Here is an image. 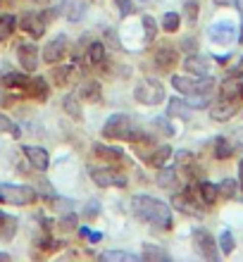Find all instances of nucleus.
I'll list each match as a JSON object with an SVG mask.
<instances>
[{"instance_id": "29", "label": "nucleus", "mask_w": 243, "mask_h": 262, "mask_svg": "<svg viewBox=\"0 0 243 262\" xmlns=\"http://www.w3.org/2000/svg\"><path fill=\"white\" fill-rule=\"evenodd\" d=\"M86 55H89V62L93 64V67H103L105 64V48H103V43L100 41L91 43L89 50H86Z\"/></svg>"}, {"instance_id": "23", "label": "nucleus", "mask_w": 243, "mask_h": 262, "mask_svg": "<svg viewBox=\"0 0 243 262\" xmlns=\"http://www.w3.org/2000/svg\"><path fill=\"white\" fill-rule=\"evenodd\" d=\"M24 91H27L29 96H34V98H48V83L43 81L41 76H38V79H31V76H29V81H27V86H24Z\"/></svg>"}, {"instance_id": "21", "label": "nucleus", "mask_w": 243, "mask_h": 262, "mask_svg": "<svg viewBox=\"0 0 243 262\" xmlns=\"http://www.w3.org/2000/svg\"><path fill=\"white\" fill-rule=\"evenodd\" d=\"M64 112L70 115L72 119H77V122H81L83 119V110H81V98H79V93H72V96L64 98V103H62Z\"/></svg>"}, {"instance_id": "51", "label": "nucleus", "mask_w": 243, "mask_h": 262, "mask_svg": "<svg viewBox=\"0 0 243 262\" xmlns=\"http://www.w3.org/2000/svg\"><path fill=\"white\" fill-rule=\"evenodd\" d=\"M0 260H10V255H7V253H0Z\"/></svg>"}, {"instance_id": "36", "label": "nucleus", "mask_w": 243, "mask_h": 262, "mask_svg": "<svg viewBox=\"0 0 243 262\" xmlns=\"http://www.w3.org/2000/svg\"><path fill=\"white\" fill-rule=\"evenodd\" d=\"M198 10H201V0H184V12H186L188 24L198 21Z\"/></svg>"}, {"instance_id": "15", "label": "nucleus", "mask_w": 243, "mask_h": 262, "mask_svg": "<svg viewBox=\"0 0 243 262\" xmlns=\"http://www.w3.org/2000/svg\"><path fill=\"white\" fill-rule=\"evenodd\" d=\"M24 155H27V160L31 162V167H36L38 172H46L50 165V158L48 152H46V148H38V145H24Z\"/></svg>"}, {"instance_id": "54", "label": "nucleus", "mask_w": 243, "mask_h": 262, "mask_svg": "<svg viewBox=\"0 0 243 262\" xmlns=\"http://www.w3.org/2000/svg\"><path fill=\"white\" fill-rule=\"evenodd\" d=\"M141 3H148V0H141Z\"/></svg>"}, {"instance_id": "27", "label": "nucleus", "mask_w": 243, "mask_h": 262, "mask_svg": "<svg viewBox=\"0 0 243 262\" xmlns=\"http://www.w3.org/2000/svg\"><path fill=\"white\" fill-rule=\"evenodd\" d=\"M198 193L205 205H215V200L219 198V191H217V184H210V181H201L198 184Z\"/></svg>"}, {"instance_id": "34", "label": "nucleus", "mask_w": 243, "mask_h": 262, "mask_svg": "<svg viewBox=\"0 0 243 262\" xmlns=\"http://www.w3.org/2000/svg\"><path fill=\"white\" fill-rule=\"evenodd\" d=\"M29 76L27 74H19V72H14V74H5L3 76V83H5L7 89H17V91H24V86H27Z\"/></svg>"}, {"instance_id": "11", "label": "nucleus", "mask_w": 243, "mask_h": 262, "mask_svg": "<svg viewBox=\"0 0 243 262\" xmlns=\"http://www.w3.org/2000/svg\"><path fill=\"white\" fill-rule=\"evenodd\" d=\"M64 55H67V36L57 34L55 38L48 41V46L43 48V60L48 64H55V62H60Z\"/></svg>"}, {"instance_id": "6", "label": "nucleus", "mask_w": 243, "mask_h": 262, "mask_svg": "<svg viewBox=\"0 0 243 262\" xmlns=\"http://www.w3.org/2000/svg\"><path fill=\"white\" fill-rule=\"evenodd\" d=\"M89 174L91 179L96 181L100 188H124L126 186V177L124 174L115 172V169H107V167H89Z\"/></svg>"}, {"instance_id": "3", "label": "nucleus", "mask_w": 243, "mask_h": 262, "mask_svg": "<svg viewBox=\"0 0 243 262\" xmlns=\"http://www.w3.org/2000/svg\"><path fill=\"white\" fill-rule=\"evenodd\" d=\"M38 198V191L27 184H0V203L5 205H31Z\"/></svg>"}, {"instance_id": "37", "label": "nucleus", "mask_w": 243, "mask_h": 262, "mask_svg": "<svg viewBox=\"0 0 243 262\" xmlns=\"http://www.w3.org/2000/svg\"><path fill=\"white\" fill-rule=\"evenodd\" d=\"M219 250H222L224 255H231L234 253V248H236V243H234V234L231 231H222V236H219Z\"/></svg>"}, {"instance_id": "20", "label": "nucleus", "mask_w": 243, "mask_h": 262, "mask_svg": "<svg viewBox=\"0 0 243 262\" xmlns=\"http://www.w3.org/2000/svg\"><path fill=\"white\" fill-rule=\"evenodd\" d=\"M17 234V220L12 214L0 212V241H12Z\"/></svg>"}, {"instance_id": "8", "label": "nucleus", "mask_w": 243, "mask_h": 262, "mask_svg": "<svg viewBox=\"0 0 243 262\" xmlns=\"http://www.w3.org/2000/svg\"><path fill=\"white\" fill-rule=\"evenodd\" d=\"M176 62H179V53H176V48H172L169 43H162V46H158V48L153 50V64L160 72H172L174 67H176Z\"/></svg>"}, {"instance_id": "52", "label": "nucleus", "mask_w": 243, "mask_h": 262, "mask_svg": "<svg viewBox=\"0 0 243 262\" xmlns=\"http://www.w3.org/2000/svg\"><path fill=\"white\" fill-rule=\"evenodd\" d=\"M238 41H241V43H243V29H241V34H238Z\"/></svg>"}, {"instance_id": "14", "label": "nucleus", "mask_w": 243, "mask_h": 262, "mask_svg": "<svg viewBox=\"0 0 243 262\" xmlns=\"http://www.w3.org/2000/svg\"><path fill=\"white\" fill-rule=\"evenodd\" d=\"M57 10L70 21H79V19H83V14L89 10V0H62Z\"/></svg>"}, {"instance_id": "1", "label": "nucleus", "mask_w": 243, "mask_h": 262, "mask_svg": "<svg viewBox=\"0 0 243 262\" xmlns=\"http://www.w3.org/2000/svg\"><path fill=\"white\" fill-rule=\"evenodd\" d=\"M131 212L139 217L141 222H146L150 227L158 229H172V207L167 205L165 200L153 198V195H134L131 200Z\"/></svg>"}, {"instance_id": "12", "label": "nucleus", "mask_w": 243, "mask_h": 262, "mask_svg": "<svg viewBox=\"0 0 243 262\" xmlns=\"http://www.w3.org/2000/svg\"><path fill=\"white\" fill-rule=\"evenodd\" d=\"M17 60H19L24 72H34L38 64V48L34 43H19L17 46Z\"/></svg>"}, {"instance_id": "7", "label": "nucleus", "mask_w": 243, "mask_h": 262, "mask_svg": "<svg viewBox=\"0 0 243 262\" xmlns=\"http://www.w3.org/2000/svg\"><path fill=\"white\" fill-rule=\"evenodd\" d=\"M193 241H195L198 253H201L205 260L215 262L217 257H219V246H217V241L210 236V231H205V229H193Z\"/></svg>"}, {"instance_id": "50", "label": "nucleus", "mask_w": 243, "mask_h": 262, "mask_svg": "<svg viewBox=\"0 0 243 262\" xmlns=\"http://www.w3.org/2000/svg\"><path fill=\"white\" fill-rule=\"evenodd\" d=\"M236 7L241 10V14H243V0H236Z\"/></svg>"}, {"instance_id": "33", "label": "nucleus", "mask_w": 243, "mask_h": 262, "mask_svg": "<svg viewBox=\"0 0 243 262\" xmlns=\"http://www.w3.org/2000/svg\"><path fill=\"white\" fill-rule=\"evenodd\" d=\"M141 27H143V41L150 43L158 36V24H155V19L150 17V14H143L141 17Z\"/></svg>"}, {"instance_id": "48", "label": "nucleus", "mask_w": 243, "mask_h": 262, "mask_svg": "<svg viewBox=\"0 0 243 262\" xmlns=\"http://www.w3.org/2000/svg\"><path fill=\"white\" fill-rule=\"evenodd\" d=\"M119 7H122V12L124 14H129V0H115Z\"/></svg>"}, {"instance_id": "5", "label": "nucleus", "mask_w": 243, "mask_h": 262, "mask_svg": "<svg viewBox=\"0 0 243 262\" xmlns=\"http://www.w3.org/2000/svg\"><path fill=\"white\" fill-rule=\"evenodd\" d=\"M172 86L181 91L184 96H198V93H210L215 89L212 76H172Z\"/></svg>"}, {"instance_id": "39", "label": "nucleus", "mask_w": 243, "mask_h": 262, "mask_svg": "<svg viewBox=\"0 0 243 262\" xmlns=\"http://www.w3.org/2000/svg\"><path fill=\"white\" fill-rule=\"evenodd\" d=\"M181 24V17L176 12H167L165 17H162V29H165L167 34H174L176 29H179Z\"/></svg>"}, {"instance_id": "46", "label": "nucleus", "mask_w": 243, "mask_h": 262, "mask_svg": "<svg viewBox=\"0 0 243 262\" xmlns=\"http://www.w3.org/2000/svg\"><path fill=\"white\" fill-rule=\"evenodd\" d=\"M98 212H100V203H98V200H91L89 207L83 210V214H86V217H93V214H98Z\"/></svg>"}, {"instance_id": "9", "label": "nucleus", "mask_w": 243, "mask_h": 262, "mask_svg": "<svg viewBox=\"0 0 243 262\" xmlns=\"http://www.w3.org/2000/svg\"><path fill=\"white\" fill-rule=\"evenodd\" d=\"M208 36L210 41L217 43V46H229L238 38L236 36V24H231V21H217L212 27L208 29Z\"/></svg>"}, {"instance_id": "17", "label": "nucleus", "mask_w": 243, "mask_h": 262, "mask_svg": "<svg viewBox=\"0 0 243 262\" xmlns=\"http://www.w3.org/2000/svg\"><path fill=\"white\" fill-rule=\"evenodd\" d=\"M74 79H77V64H57V67L53 69V81H55V86H60V89L70 86Z\"/></svg>"}, {"instance_id": "24", "label": "nucleus", "mask_w": 243, "mask_h": 262, "mask_svg": "<svg viewBox=\"0 0 243 262\" xmlns=\"http://www.w3.org/2000/svg\"><path fill=\"white\" fill-rule=\"evenodd\" d=\"M141 257L148 262H167L169 255H167V250H162L160 246H153V243H143V253Z\"/></svg>"}, {"instance_id": "31", "label": "nucleus", "mask_w": 243, "mask_h": 262, "mask_svg": "<svg viewBox=\"0 0 243 262\" xmlns=\"http://www.w3.org/2000/svg\"><path fill=\"white\" fill-rule=\"evenodd\" d=\"M176 184V169L174 167H160V174H158V186L162 188H172Z\"/></svg>"}, {"instance_id": "28", "label": "nucleus", "mask_w": 243, "mask_h": 262, "mask_svg": "<svg viewBox=\"0 0 243 262\" xmlns=\"http://www.w3.org/2000/svg\"><path fill=\"white\" fill-rule=\"evenodd\" d=\"M100 260L103 262H136L139 255L126 253V250H105V253H100Z\"/></svg>"}, {"instance_id": "44", "label": "nucleus", "mask_w": 243, "mask_h": 262, "mask_svg": "<svg viewBox=\"0 0 243 262\" xmlns=\"http://www.w3.org/2000/svg\"><path fill=\"white\" fill-rule=\"evenodd\" d=\"M181 48L188 50V55H193V53H198V43H195V38H186L181 43Z\"/></svg>"}, {"instance_id": "49", "label": "nucleus", "mask_w": 243, "mask_h": 262, "mask_svg": "<svg viewBox=\"0 0 243 262\" xmlns=\"http://www.w3.org/2000/svg\"><path fill=\"white\" fill-rule=\"evenodd\" d=\"M238 188H243V160L238 162Z\"/></svg>"}, {"instance_id": "47", "label": "nucleus", "mask_w": 243, "mask_h": 262, "mask_svg": "<svg viewBox=\"0 0 243 262\" xmlns=\"http://www.w3.org/2000/svg\"><path fill=\"white\" fill-rule=\"evenodd\" d=\"M38 193H43L46 198H55V193H53V188H50L48 181H41V188H36Z\"/></svg>"}, {"instance_id": "2", "label": "nucleus", "mask_w": 243, "mask_h": 262, "mask_svg": "<svg viewBox=\"0 0 243 262\" xmlns=\"http://www.w3.org/2000/svg\"><path fill=\"white\" fill-rule=\"evenodd\" d=\"M103 136L110 141H148L129 115H112L103 124Z\"/></svg>"}, {"instance_id": "26", "label": "nucleus", "mask_w": 243, "mask_h": 262, "mask_svg": "<svg viewBox=\"0 0 243 262\" xmlns=\"http://www.w3.org/2000/svg\"><path fill=\"white\" fill-rule=\"evenodd\" d=\"M93 155L103 160H122V148H115V145H105V143H96L93 145Z\"/></svg>"}, {"instance_id": "40", "label": "nucleus", "mask_w": 243, "mask_h": 262, "mask_svg": "<svg viewBox=\"0 0 243 262\" xmlns=\"http://www.w3.org/2000/svg\"><path fill=\"white\" fill-rule=\"evenodd\" d=\"M0 126H3V129L7 131V134H10V136H14V138H19L21 136V129L17 124H14L12 119H7L5 115H0Z\"/></svg>"}, {"instance_id": "18", "label": "nucleus", "mask_w": 243, "mask_h": 262, "mask_svg": "<svg viewBox=\"0 0 243 262\" xmlns=\"http://www.w3.org/2000/svg\"><path fill=\"white\" fill-rule=\"evenodd\" d=\"M172 207L174 210H179V212H184V214H191V217H201L203 214L198 207H193V200L188 198V195H184V193L172 195Z\"/></svg>"}, {"instance_id": "45", "label": "nucleus", "mask_w": 243, "mask_h": 262, "mask_svg": "<svg viewBox=\"0 0 243 262\" xmlns=\"http://www.w3.org/2000/svg\"><path fill=\"white\" fill-rule=\"evenodd\" d=\"M176 162H179V167H184L186 162H193V155H191V152H186V150H179V152H176Z\"/></svg>"}, {"instance_id": "43", "label": "nucleus", "mask_w": 243, "mask_h": 262, "mask_svg": "<svg viewBox=\"0 0 243 262\" xmlns=\"http://www.w3.org/2000/svg\"><path fill=\"white\" fill-rule=\"evenodd\" d=\"M227 74H229L231 79H241V76H243V57H238L236 62L231 64V67H229V72H227Z\"/></svg>"}, {"instance_id": "4", "label": "nucleus", "mask_w": 243, "mask_h": 262, "mask_svg": "<svg viewBox=\"0 0 243 262\" xmlns=\"http://www.w3.org/2000/svg\"><path fill=\"white\" fill-rule=\"evenodd\" d=\"M134 98L139 100L141 105H160L165 100V86H162L158 79L153 76H146V79H141L136 83V89H134Z\"/></svg>"}, {"instance_id": "42", "label": "nucleus", "mask_w": 243, "mask_h": 262, "mask_svg": "<svg viewBox=\"0 0 243 262\" xmlns=\"http://www.w3.org/2000/svg\"><path fill=\"white\" fill-rule=\"evenodd\" d=\"M155 126H160L162 134H167V136H174V134H176L174 124H169V119H167V117H158V119H155Z\"/></svg>"}, {"instance_id": "53", "label": "nucleus", "mask_w": 243, "mask_h": 262, "mask_svg": "<svg viewBox=\"0 0 243 262\" xmlns=\"http://www.w3.org/2000/svg\"><path fill=\"white\" fill-rule=\"evenodd\" d=\"M241 96H243V83H241Z\"/></svg>"}, {"instance_id": "22", "label": "nucleus", "mask_w": 243, "mask_h": 262, "mask_svg": "<svg viewBox=\"0 0 243 262\" xmlns=\"http://www.w3.org/2000/svg\"><path fill=\"white\" fill-rule=\"evenodd\" d=\"M174 155V150H172V145H158L153 152H150V158H148V162H150V167H165L167 165V160Z\"/></svg>"}, {"instance_id": "35", "label": "nucleus", "mask_w": 243, "mask_h": 262, "mask_svg": "<svg viewBox=\"0 0 243 262\" xmlns=\"http://www.w3.org/2000/svg\"><path fill=\"white\" fill-rule=\"evenodd\" d=\"M217 191H219V195H224V198H234V195L238 193V181L224 179L222 184H217Z\"/></svg>"}, {"instance_id": "16", "label": "nucleus", "mask_w": 243, "mask_h": 262, "mask_svg": "<svg viewBox=\"0 0 243 262\" xmlns=\"http://www.w3.org/2000/svg\"><path fill=\"white\" fill-rule=\"evenodd\" d=\"M234 115H236V103H234V100H227V98H222L219 103H215L210 107V117L215 119V122H227V119H231Z\"/></svg>"}, {"instance_id": "19", "label": "nucleus", "mask_w": 243, "mask_h": 262, "mask_svg": "<svg viewBox=\"0 0 243 262\" xmlns=\"http://www.w3.org/2000/svg\"><path fill=\"white\" fill-rule=\"evenodd\" d=\"M191 105L188 100H181V98H172L169 100V107H167V117H179V119H188L191 117Z\"/></svg>"}, {"instance_id": "38", "label": "nucleus", "mask_w": 243, "mask_h": 262, "mask_svg": "<svg viewBox=\"0 0 243 262\" xmlns=\"http://www.w3.org/2000/svg\"><path fill=\"white\" fill-rule=\"evenodd\" d=\"M238 79H227V81L222 83V98H227V100H234V98L238 96V91H241V86H238Z\"/></svg>"}, {"instance_id": "41", "label": "nucleus", "mask_w": 243, "mask_h": 262, "mask_svg": "<svg viewBox=\"0 0 243 262\" xmlns=\"http://www.w3.org/2000/svg\"><path fill=\"white\" fill-rule=\"evenodd\" d=\"M210 93H198V96H188V105L191 107H208L210 105Z\"/></svg>"}, {"instance_id": "32", "label": "nucleus", "mask_w": 243, "mask_h": 262, "mask_svg": "<svg viewBox=\"0 0 243 262\" xmlns=\"http://www.w3.org/2000/svg\"><path fill=\"white\" fill-rule=\"evenodd\" d=\"M231 155H234V145H231L224 136L215 138V158L217 160H227V158H231Z\"/></svg>"}, {"instance_id": "10", "label": "nucleus", "mask_w": 243, "mask_h": 262, "mask_svg": "<svg viewBox=\"0 0 243 262\" xmlns=\"http://www.w3.org/2000/svg\"><path fill=\"white\" fill-rule=\"evenodd\" d=\"M19 27L31 34L34 38H41L46 34V29H48V17L46 14H38V12H27L24 17L19 19Z\"/></svg>"}, {"instance_id": "25", "label": "nucleus", "mask_w": 243, "mask_h": 262, "mask_svg": "<svg viewBox=\"0 0 243 262\" xmlns=\"http://www.w3.org/2000/svg\"><path fill=\"white\" fill-rule=\"evenodd\" d=\"M81 100H89V103H98L100 100V83L98 81H83V86L77 91Z\"/></svg>"}, {"instance_id": "30", "label": "nucleus", "mask_w": 243, "mask_h": 262, "mask_svg": "<svg viewBox=\"0 0 243 262\" xmlns=\"http://www.w3.org/2000/svg\"><path fill=\"white\" fill-rule=\"evenodd\" d=\"M14 27H17V17L14 14H0V41H5L14 34Z\"/></svg>"}, {"instance_id": "13", "label": "nucleus", "mask_w": 243, "mask_h": 262, "mask_svg": "<svg viewBox=\"0 0 243 262\" xmlns=\"http://www.w3.org/2000/svg\"><path fill=\"white\" fill-rule=\"evenodd\" d=\"M184 69H186L188 74H193V76H210L212 64H210L208 57H203V55H198V53H193V55H188L186 60H184Z\"/></svg>"}]
</instances>
